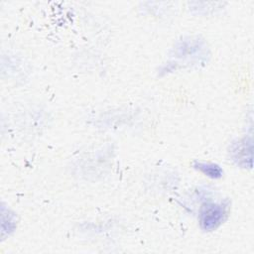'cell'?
<instances>
[{"instance_id":"cell-2","label":"cell","mask_w":254,"mask_h":254,"mask_svg":"<svg viewBox=\"0 0 254 254\" xmlns=\"http://www.w3.org/2000/svg\"><path fill=\"white\" fill-rule=\"evenodd\" d=\"M252 139L243 138L232 144L230 149V156L232 161L241 168L252 167Z\"/></svg>"},{"instance_id":"cell-1","label":"cell","mask_w":254,"mask_h":254,"mask_svg":"<svg viewBox=\"0 0 254 254\" xmlns=\"http://www.w3.org/2000/svg\"><path fill=\"white\" fill-rule=\"evenodd\" d=\"M229 203L227 200L214 202L207 201L200 205L198 210L199 227L204 231L217 229L227 218Z\"/></svg>"},{"instance_id":"cell-3","label":"cell","mask_w":254,"mask_h":254,"mask_svg":"<svg viewBox=\"0 0 254 254\" xmlns=\"http://www.w3.org/2000/svg\"><path fill=\"white\" fill-rule=\"evenodd\" d=\"M192 166L196 171L202 173L204 176L210 179H220L223 176V170L214 163L195 161Z\"/></svg>"}]
</instances>
